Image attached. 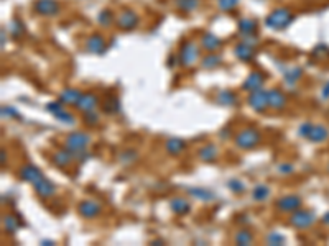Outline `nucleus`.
I'll use <instances>...</instances> for the list:
<instances>
[{"label": "nucleus", "mask_w": 329, "mask_h": 246, "mask_svg": "<svg viewBox=\"0 0 329 246\" xmlns=\"http://www.w3.org/2000/svg\"><path fill=\"white\" fill-rule=\"evenodd\" d=\"M270 197V187L265 184H257L252 190V199L255 202H265Z\"/></svg>", "instance_id": "nucleus-32"}, {"label": "nucleus", "mask_w": 329, "mask_h": 246, "mask_svg": "<svg viewBox=\"0 0 329 246\" xmlns=\"http://www.w3.org/2000/svg\"><path fill=\"white\" fill-rule=\"evenodd\" d=\"M138 22H140V18H138L137 12L132 10V9H124L120 10V13L115 17V22L114 25L117 26L118 30L122 31H132L135 30L138 26Z\"/></svg>", "instance_id": "nucleus-5"}, {"label": "nucleus", "mask_w": 329, "mask_h": 246, "mask_svg": "<svg viewBox=\"0 0 329 246\" xmlns=\"http://www.w3.org/2000/svg\"><path fill=\"white\" fill-rule=\"evenodd\" d=\"M234 243L239 244V246H249L254 243V235L250 233L247 228H242L235 233L234 236Z\"/></svg>", "instance_id": "nucleus-33"}, {"label": "nucleus", "mask_w": 329, "mask_h": 246, "mask_svg": "<svg viewBox=\"0 0 329 246\" xmlns=\"http://www.w3.org/2000/svg\"><path fill=\"white\" fill-rule=\"evenodd\" d=\"M240 0H217V9L221 12H232Z\"/></svg>", "instance_id": "nucleus-39"}, {"label": "nucleus", "mask_w": 329, "mask_h": 246, "mask_svg": "<svg viewBox=\"0 0 329 246\" xmlns=\"http://www.w3.org/2000/svg\"><path fill=\"white\" fill-rule=\"evenodd\" d=\"M262 141V135L260 131H257L255 128H243L240 130L237 135L234 136V144L239 150H254L255 146H259Z\"/></svg>", "instance_id": "nucleus-2"}, {"label": "nucleus", "mask_w": 329, "mask_h": 246, "mask_svg": "<svg viewBox=\"0 0 329 246\" xmlns=\"http://www.w3.org/2000/svg\"><path fill=\"white\" fill-rule=\"evenodd\" d=\"M107 50V43L102 35L99 33H92V35L86 39V51L92 53V55H102V53Z\"/></svg>", "instance_id": "nucleus-15"}, {"label": "nucleus", "mask_w": 329, "mask_h": 246, "mask_svg": "<svg viewBox=\"0 0 329 246\" xmlns=\"http://www.w3.org/2000/svg\"><path fill=\"white\" fill-rule=\"evenodd\" d=\"M329 138V130L324 125H313L311 130H309L306 139L311 143H322Z\"/></svg>", "instance_id": "nucleus-22"}, {"label": "nucleus", "mask_w": 329, "mask_h": 246, "mask_svg": "<svg viewBox=\"0 0 329 246\" xmlns=\"http://www.w3.org/2000/svg\"><path fill=\"white\" fill-rule=\"evenodd\" d=\"M265 243L270 246H281L286 243V238L283 236L280 231H270V233L265 236Z\"/></svg>", "instance_id": "nucleus-35"}, {"label": "nucleus", "mask_w": 329, "mask_h": 246, "mask_svg": "<svg viewBox=\"0 0 329 246\" xmlns=\"http://www.w3.org/2000/svg\"><path fill=\"white\" fill-rule=\"evenodd\" d=\"M275 207L278 212H283V214H292V212L301 209V199L293 194L283 195L275 202Z\"/></svg>", "instance_id": "nucleus-11"}, {"label": "nucleus", "mask_w": 329, "mask_h": 246, "mask_svg": "<svg viewBox=\"0 0 329 246\" xmlns=\"http://www.w3.org/2000/svg\"><path fill=\"white\" fill-rule=\"evenodd\" d=\"M89 144H91V135L84 131H72L64 139V148H68L72 155L81 150H88Z\"/></svg>", "instance_id": "nucleus-4"}, {"label": "nucleus", "mask_w": 329, "mask_h": 246, "mask_svg": "<svg viewBox=\"0 0 329 246\" xmlns=\"http://www.w3.org/2000/svg\"><path fill=\"white\" fill-rule=\"evenodd\" d=\"M81 95H83L81 90L68 87V89H64L61 94H59L58 101L61 104H64V105H74V107H76V104H77L79 99H81Z\"/></svg>", "instance_id": "nucleus-25"}, {"label": "nucleus", "mask_w": 329, "mask_h": 246, "mask_svg": "<svg viewBox=\"0 0 329 246\" xmlns=\"http://www.w3.org/2000/svg\"><path fill=\"white\" fill-rule=\"evenodd\" d=\"M97 22L101 26H104V28H107V26H110L115 22V17H114V13H112L110 9H102L97 13Z\"/></svg>", "instance_id": "nucleus-34"}, {"label": "nucleus", "mask_w": 329, "mask_h": 246, "mask_svg": "<svg viewBox=\"0 0 329 246\" xmlns=\"http://www.w3.org/2000/svg\"><path fill=\"white\" fill-rule=\"evenodd\" d=\"M188 194L191 197H194L196 201H201V202H211L214 201V194L211 192L209 189H202V187H189L188 189Z\"/></svg>", "instance_id": "nucleus-28"}, {"label": "nucleus", "mask_w": 329, "mask_h": 246, "mask_svg": "<svg viewBox=\"0 0 329 246\" xmlns=\"http://www.w3.org/2000/svg\"><path fill=\"white\" fill-rule=\"evenodd\" d=\"M42 244H55V243H53L51 240H43V241H42Z\"/></svg>", "instance_id": "nucleus-52"}, {"label": "nucleus", "mask_w": 329, "mask_h": 246, "mask_svg": "<svg viewBox=\"0 0 329 246\" xmlns=\"http://www.w3.org/2000/svg\"><path fill=\"white\" fill-rule=\"evenodd\" d=\"M265 74L260 71H252L250 74L247 76L245 81L242 82V89L247 90V92H254L257 89H262L263 84H265Z\"/></svg>", "instance_id": "nucleus-16"}, {"label": "nucleus", "mask_w": 329, "mask_h": 246, "mask_svg": "<svg viewBox=\"0 0 329 246\" xmlns=\"http://www.w3.org/2000/svg\"><path fill=\"white\" fill-rule=\"evenodd\" d=\"M2 227L5 230V233H9V235H15L18 228L22 227V220H18L17 217H13L10 214H7L2 217Z\"/></svg>", "instance_id": "nucleus-27"}, {"label": "nucleus", "mask_w": 329, "mask_h": 246, "mask_svg": "<svg viewBox=\"0 0 329 246\" xmlns=\"http://www.w3.org/2000/svg\"><path fill=\"white\" fill-rule=\"evenodd\" d=\"M222 46V39L216 36L214 33H204L201 36V48L206 53H216Z\"/></svg>", "instance_id": "nucleus-19"}, {"label": "nucleus", "mask_w": 329, "mask_h": 246, "mask_svg": "<svg viewBox=\"0 0 329 246\" xmlns=\"http://www.w3.org/2000/svg\"><path fill=\"white\" fill-rule=\"evenodd\" d=\"M321 99H324V101H326V99H329V82H326L324 87L321 89Z\"/></svg>", "instance_id": "nucleus-47"}, {"label": "nucleus", "mask_w": 329, "mask_h": 246, "mask_svg": "<svg viewBox=\"0 0 329 246\" xmlns=\"http://www.w3.org/2000/svg\"><path fill=\"white\" fill-rule=\"evenodd\" d=\"M316 222V215L313 212L309 210H305V209H298L290 214V225H292L293 228H309L311 225H314Z\"/></svg>", "instance_id": "nucleus-7"}, {"label": "nucleus", "mask_w": 329, "mask_h": 246, "mask_svg": "<svg viewBox=\"0 0 329 246\" xmlns=\"http://www.w3.org/2000/svg\"><path fill=\"white\" fill-rule=\"evenodd\" d=\"M101 210H102L101 204L96 202V201H91V199L79 202V205H77V214L81 215L83 218H88V220H91V218H96L99 214H101Z\"/></svg>", "instance_id": "nucleus-14"}, {"label": "nucleus", "mask_w": 329, "mask_h": 246, "mask_svg": "<svg viewBox=\"0 0 329 246\" xmlns=\"http://www.w3.org/2000/svg\"><path fill=\"white\" fill-rule=\"evenodd\" d=\"M53 117H55L58 122H61V123H64V125H74V123H76L74 115L69 114V112H68V110H64V109H63V110H59L58 114H55Z\"/></svg>", "instance_id": "nucleus-38"}, {"label": "nucleus", "mask_w": 329, "mask_h": 246, "mask_svg": "<svg viewBox=\"0 0 329 246\" xmlns=\"http://www.w3.org/2000/svg\"><path fill=\"white\" fill-rule=\"evenodd\" d=\"M217 155H219V150H217V146L214 143L204 144L202 148L197 151V156H199L202 163H214L217 159Z\"/></svg>", "instance_id": "nucleus-24"}, {"label": "nucleus", "mask_w": 329, "mask_h": 246, "mask_svg": "<svg viewBox=\"0 0 329 246\" xmlns=\"http://www.w3.org/2000/svg\"><path fill=\"white\" fill-rule=\"evenodd\" d=\"M175 59H176L175 56H170L168 58V66H170V68H173V66H175Z\"/></svg>", "instance_id": "nucleus-50"}, {"label": "nucleus", "mask_w": 329, "mask_h": 246, "mask_svg": "<svg viewBox=\"0 0 329 246\" xmlns=\"http://www.w3.org/2000/svg\"><path fill=\"white\" fill-rule=\"evenodd\" d=\"M137 158V153L134 150H130V151H124L122 155H120V161L122 163H130V161H134V159Z\"/></svg>", "instance_id": "nucleus-43"}, {"label": "nucleus", "mask_w": 329, "mask_h": 246, "mask_svg": "<svg viewBox=\"0 0 329 246\" xmlns=\"http://www.w3.org/2000/svg\"><path fill=\"white\" fill-rule=\"evenodd\" d=\"M18 177L22 179L23 182H28V184L33 185L35 182H38L39 179H43L45 174H43V171L38 168V166H35V164H25V166H22V168H20Z\"/></svg>", "instance_id": "nucleus-12"}, {"label": "nucleus", "mask_w": 329, "mask_h": 246, "mask_svg": "<svg viewBox=\"0 0 329 246\" xmlns=\"http://www.w3.org/2000/svg\"><path fill=\"white\" fill-rule=\"evenodd\" d=\"M293 22H295L293 12L290 9H285V7H278V9L272 10L265 18L267 28L275 30V31H281V30L288 28Z\"/></svg>", "instance_id": "nucleus-1"}, {"label": "nucleus", "mask_w": 329, "mask_h": 246, "mask_svg": "<svg viewBox=\"0 0 329 246\" xmlns=\"http://www.w3.org/2000/svg\"><path fill=\"white\" fill-rule=\"evenodd\" d=\"M97 105H99V97L96 94H92V92H86L77 101L76 109H79L81 112H91V110H96Z\"/></svg>", "instance_id": "nucleus-20"}, {"label": "nucleus", "mask_w": 329, "mask_h": 246, "mask_svg": "<svg viewBox=\"0 0 329 246\" xmlns=\"http://www.w3.org/2000/svg\"><path fill=\"white\" fill-rule=\"evenodd\" d=\"M199 58V46L194 41H183L180 44V55H178V61L183 66V68H191Z\"/></svg>", "instance_id": "nucleus-3"}, {"label": "nucleus", "mask_w": 329, "mask_h": 246, "mask_svg": "<svg viewBox=\"0 0 329 246\" xmlns=\"http://www.w3.org/2000/svg\"><path fill=\"white\" fill-rule=\"evenodd\" d=\"M33 189H35V194L39 199H43V201H46V199H51L53 195L56 194V185L53 184L46 176L43 179H39L38 182L33 184Z\"/></svg>", "instance_id": "nucleus-13"}, {"label": "nucleus", "mask_w": 329, "mask_h": 246, "mask_svg": "<svg viewBox=\"0 0 329 246\" xmlns=\"http://www.w3.org/2000/svg\"><path fill=\"white\" fill-rule=\"evenodd\" d=\"M170 209L176 215H186L191 212V204L183 197H175L170 201Z\"/></svg>", "instance_id": "nucleus-26"}, {"label": "nucleus", "mask_w": 329, "mask_h": 246, "mask_svg": "<svg viewBox=\"0 0 329 246\" xmlns=\"http://www.w3.org/2000/svg\"><path fill=\"white\" fill-rule=\"evenodd\" d=\"M201 0H175V7L183 13H191L199 7Z\"/></svg>", "instance_id": "nucleus-31"}, {"label": "nucleus", "mask_w": 329, "mask_h": 246, "mask_svg": "<svg viewBox=\"0 0 329 246\" xmlns=\"http://www.w3.org/2000/svg\"><path fill=\"white\" fill-rule=\"evenodd\" d=\"M151 244L158 246V244H164V241H163V240H153V241H151Z\"/></svg>", "instance_id": "nucleus-51"}, {"label": "nucleus", "mask_w": 329, "mask_h": 246, "mask_svg": "<svg viewBox=\"0 0 329 246\" xmlns=\"http://www.w3.org/2000/svg\"><path fill=\"white\" fill-rule=\"evenodd\" d=\"M227 189L230 190V192H234V194H243L245 192V184H243L240 179H237V177H232V179H229L227 181Z\"/></svg>", "instance_id": "nucleus-36"}, {"label": "nucleus", "mask_w": 329, "mask_h": 246, "mask_svg": "<svg viewBox=\"0 0 329 246\" xmlns=\"http://www.w3.org/2000/svg\"><path fill=\"white\" fill-rule=\"evenodd\" d=\"M322 223H326V225H329V212H326L324 215H322Z\"/></svg>", "instance_id": "nucleus-49"}, {"label": "nucleus", "mask_w": 329, "mask_h": 246, "mask_svg": "<svg viewBox=\"0 0 329 246\" xmlns=\"http://www.w3.org/2000/svg\"><path fill=\"white\" fill-rule=\"evenodd\" d=\"M186 150V141L181 138H168L167 143H164V151L168 153L170 156H178Z\"/></svg>", "instance_id": "nucleus-23"}, {"label": "nucleus", "mask_w": 329, "mask_h": 246, "mask_svg": "<svg viewBox=\"0 0 329 246\" xmlns=\"http://www.w3.org/2000/svg\"><path fill=\"white\" fill-rule=\"evenodd\" d=\"M255 55H257L255 46L252 43L245 41V39L239 41L234 46V56L242 63H252L255 59Z\"/></svg>", "instance_id": "nucleus-10"}, {"label": "nucleus", "mask_w": 329, "mask_h": 246, "mask_svg": "<svg viewBox=\"0 0 329 246\" xmlns=\"http://www.w3.org/2000/svg\"><path fill=\"white\" fill-rule=\"evenodd\" d=\"M303 76V71L300 68H290L283 71V81L286 85H295Z\"/></svg>", "instance_id": "nucleus-30"}, {"label": "nucleus", "mask_w": 329, "mask_h": 246, "mask_svg": "<svg viewBox=\"0 0 329 246\" xmlns=\"http://www.w3.org/2000/svg\"><path fill=\"white\" fill-rule=\"evenodd\" d=\"M63 107H64V104H61L59 101H55V102L46 105V110L51 112V115H55V114H58L59 110H63Z\"/></svg>", "instance_id": "nucleus-42"}, {"label": "nucleus", "mask_w": 329, "mask_h": 246, "mask_svg": "<svg viewBox=\"0 0 329 246\" xmlns=\"http://www.w3.org/2000/svg\"><path fill=\"white\" fill-rule=\"evenodd\" d=\"M327 171H329V164H327Z\"/></svg>", "instance_id": "nucleus-53"}, {"label": "nucleus", "mask_w": 329, "mask_h": 246, "mask_svg": "<svg viewBox=\"0 0 329 246\" xmlns=\"http://www.w3.org/2000/svg\"><path fill=\"white\" fill-rule=\"evenodd\" d=\"M9 31H10V35H12L13 38H20V36H22V33H23V25H22V22H18V20H13V22H10Z\"/></svg>", "instance_id": "nucleus-40"}, {"label": "nucleus", "mask_w": 329, "mask_h": 246, "mask_svg": "<svg viewBox=\"0 0 329 246\" xmlns=\"http://www.w3.org/2000/svg\"><path fill=\"white\" fill-rule=\"evenodd\" d=\"M221 61H222V58L219 55H216V53H208V55L201 59V68L208 69V71L216 69L217 66L221 64Z\"/></svg>", "instance_id": "nucleus-29"}, {"label": "nucleus", "mask_w": 329, "mask_h": 246, "mask_svg": "<svg viewBox=\"0 0 329 246\" xmlns=\"http://www.w3.org/2000/svg\"><path fill=\"white\" fill-rule=\"evenodd\" d=\"M247 104L254 112H257V114H263V112H267V109H268L267 90L265 89H257L254 92H249Z\"/></svg>", "instance_id": "nucleus-8"}, {"label": "nucleus", "mask_w": 329, "mask_h": 246, "mask_svg": "<svg viewBox=\"0 0 329 246\" xmlns=\"http://www.w3.org/2000/svg\"><path fill=\"white\" fill-rule=\"evenodd\" d=\"M59 2L56 0H36L33 4V10L39 17H55L59 13Z\"/></svg>", "instance_id": "nucleus-9"}, {"label": "nucleus", "mask_w": 329, "mask_h": 246, "mask_svg": "<svg viewBox=\"0 0 329 246\" xmlns=\"http://www.w3.org/2000/svg\"><path fill=\"white\" fill-rule=\"evenodd\" d=\"M0 158H2V166H5V159H7V153H5V150L0 151Z\"/></svg>", "instance_id": "nucleus-48"}, {"label": "nucleus", "mask_w": 329, "mask_h": 246, "mask_svg": "<svg viewBox=\"0 0 329 246\" xmlns=\"http://www.w3.org/2000/svg\"><path fill=\"white\" fill-rule=\"evenodd\" d=\"M102 110L104 114H117L118 110H120V102H118V99H107L104 104H102Z\"/></svg>", "instance_id": "nucleus-37"}, {"label": "nucleus", "mask_w": 329, "mask_h": 246, "mask_svg": "<svg viewBox=\"0 0 329 246\" xmlns=\"http://www.w3.org/2000/svg\"><path fill=\"white\" fill-rule=\"evenodd\" d=\"M2 117L4 118H20L18 112L12 107H2Z\"/></svg>", "instance_id": "nucleus-44"}, {"label": "nucleus", "mask_w": 329, "mask_h": 246, "mask_svg": "<svg viewBox=\"0 0 329 246\" xmlns=\"http://www.w3.org/2000/svg\"><path fill=\"white\" fill-rule=\"evenodd\" d=\"M216 102L222 105V107H235L239 104V97L234 90H229V89H222L217 92L216 95Z\"/></svg>", "instance_id": "nucleus-21"}, {"label": "nucleus", "mask_w": 329, "mask_h": 246, "mask_svg": "<svg viewBox=\"0 0 329 246\" xmlns=\"http://www.w3.org/2000/svg\"><path fill=\"white\" fill-rule=\"evenodd\" d=\"M237 31H239V35L249 43L255 44L259 41V36H257V33H259V25H257V22L252 18H240L239 22H237Z\"/></svg>", "instance_id": "nucleus-6"}, {"label": "nucleus", "mask_w": 329, "mask_h": 246, "mask_svg": "<svg viewBox=\"0 0 329 246\" xmlns=\"http://www.w3.org/2000/svg\"><path fill=\"white\" fill-rule=\"evenodd\" d=\"M84 122H86V125H89V126H96L99 123V114L96 110L84 112Z\"/></svg>", "instance_id": "nucleus-41"}, {"label": "nucleus", "mask_w": 329, "mask_h": 246, "mask_svg": "<svg viewBox=\"0 0 329 246\" xmlns=\"http://www.w3.org/2000/svg\"><path fill=\"white\" fill-rule=\"evenodd\" d=\"M293 169H295L293 166L288 164V163H281V164L278 166V172H280V174H292Z\"/></svg>", "instance_id": "nucleus-46"}, {"label": "nucleus", "mask_w": 329, "mask_h": 246, "mask_svg": "<svg viewBox=\"0 0 329 246\" xmlns=\"http://www.w3.org/2000/svg\"><path fill=\"white\" fill-rule=\"evenodd\" d=\"M267 102L268 109L272 110H283L286 107V95L280 89H268L267 90Z\"/></svg>", "instance_id": "nucleus-17"}, {"label": "nucleus", "mask_w": 329, "mask_h": 246, "mask_svg": "<svg viewBox=\"0 0 329 246\" xmlns=\"http://www.w3.org/2000/svg\"><path fill=\"white\" fill-rule=\"evenodd\" d=\"M311 126H313V123H308V122H305V123H301L300 126H298V135L300 136H303V138H306L308 136V133H309V130H311Z\"/></svg>", "instance_id": "nucleus-45"}, {"label": "nucleus", "mask_w": 329, "mask_h": 246, "mask_svg": "<svg viewBox=\"0 0 329 246\" xmlns=\"http://www.w3.org/2000/svg\"><path fill=\"white\" fill-rule=\"evenodd\" d=\"M72 161H74V155H72L68 148L58 150L56 153H53V156H51V163L55 164L56 168H61V169L69 168Z\"/></svg>", "instance_id": "nucleus-18"}]
</instances>
